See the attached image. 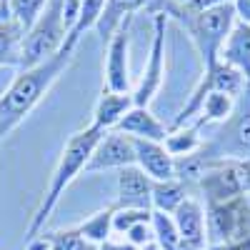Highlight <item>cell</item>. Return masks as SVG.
<instances>
[{
    "label": "cell",
    "instance_id": "obj_1",
    "mask_svg": "<svg viewBox=\"0 0 250 250\" xmlns=\"http://www.w3.org/2000/svg\"><path fill=\"white\" fill-rule=\"evenodd\" d=\"M73 55H75V48L62 45V50L55 53L53 58H48L45 62H40L35 68H28V70H20L15 75L10 88L0 95V143L45 98V93L55 85V80L70 65Z\"/></svg>",
    "mask_w": 250,
    "mask_h": 250
},
{
    "label": "cell",
    "instance_id": "obj_2",
    "mask_svg": "<svg viewBox=\"0 0 250 250\" xmlns=\"http://www.w3.org/2000/svg\"><path fill=\"white\" fill-rule=\"evenodd\" d=\"M103 135H105V133L98 130V128H93V125H90V128H85V130H80V133H75V135H70V140L65 143L62 155H60V160H58V168H55V173H53V178H50L48 190H45L43 200H40V205H38V210H35L30 225H28V240L40 233V228L45 225V220L50 218V213L58 208L60 198L65 195V190L70 188V183H73L83 170H85V165H88V160H90L93 150L98 148V143H100Z\"/></svg>",
    "mask_w": 250,
    "mask_h": 250
},
{
    "label": "cell",
    "instance_id": "obj_3",
    "mask_svg": "<svg viewBox=\"0 0 250 250\" xmlns=\"http://www.w3.org/2000/svg\"><path fill=\"white\" fill-rule=\"evenodd\" d=\"M180 25L190 33V40L195 43L200 60L205 70H210L213 65L220 62V48L225 43V38L230 35L233 25H235V8L233 3H223L208 10H198V13H183L178 15Z\"/></svg>",
    "mask_w": 250,
    "mask_h": 250
},
{
    "label": "cell",
    "instance_id": "obj_4",
    "mask_svg": "<svg viewBox=\"0 0 250 250\" xmlns=\"http://www.w3.org/2000/svg\"><path fill=\"white\" fill-rule=\"evenodd\" d=\"M65 0H48L45 10L30 25V30L23 38V58H20V70L35 68L45 62L55 53L62 50L68 38V23H65Z\"/></svg>",
    "mask_w": 250,
    "mask_h": 250
},
{
    "label": "cell",
    "instance_id": "obj_5",
    "mask_svg": "<svg viewBox=\"0 0 250 250\" xmlns=\"http://www.w3.org/2000/svg\"><path fill=\"white\" fill-rule=\"evenodd\" d=\"M165 28H168V15L158 13L153 18V43H150V55L148 65H145L138 88L133 90V105L148 108L155 93L160 90L165 80Z\"/></svg>",
    "mask_w": 250,
    "mask_h": 250
},
{
    "label": "cell",
    "instance_id": "obj_6",
    "mask_svg": "<svg viewBox=\"0 0 250 250\" xmlns=\"http://www.w3.org/2000/svg\"><path fill=\"white\" fill-rule=\"evenodd\" d=\"M210 233L225 240H245L250 238V210L243 195L210 205Z\"/></svg>",
    "mask_w": 250,
    "mask_h": 250
},
{
    "label": "cell",
    "instance_id": "obj_7",
    "mask_svg": "<svg viewBox=\"0 0 250 250\" xmlns=\"http://www.w3.org/2000/svg\"><path fill=\"white\" fill-rule=\"evenodd\" d=\"M128 25H130V20H125L105 48V85H103V90L130 93V65H128L130 33H128Z\"/></svg>",
    "mask_w": 250,
    "mask_h": 250
},
{
    "label": "cell",
    "instance_id": "obj_8",
    "mask_svg": "<svg viewBox=\"0 0 250 250\" xmlns=\"http://www.w3.org/2000/svg\"><path fill=\"white\" fill-rule=\"evenodd\" d=\"M128 165H135V145L133 138L108 130L100 138L98 148L93 150L85 173H95V170H105V168H128Z\"/></svg>",
    "mask_w": 250,
    "mask_h": 250
},
{
    "label": "cell",
    "instance_id": "obj_9",
    "mask_svg": "<svg viewBox=\"0 0 250 250\" xmlns=\"http://www.w3.org/2000/svg\"><path fill=\"white\" fill-rule=\"evenodd\" d=\"M153 205V180L145 175L138 165L120 168L118 175V205L130 210H150Z\"/></svg>",
    "mask_w": 250,
    "mask_h": 250
},
{
    "label": "cell",
    "instance_id": "obj_10",
    "mask_svg": "<svg viewBox=\"0 0 250 250\" xmlns=\"http://www.w3.org/2000/svg\"><path fill=\"white\" fill-rule=\"evenodd\" d=\"M135 165L148 175L153 183H165V180H175V160L173 155L165 150L163 143L155 140H135Z\"/></svg>",
    "mask_w": 250,
    "mask_h": 250
},
{
    "label": "cell",
    "instance_id": "obj_11",
    "mask_svg": "<svg viewBox=\"0 0 250 250\" xmlns=\"http://www.w3.org/2000/svg\"><path fill=\"white\" fill-rule=\"evenodd\" d=\"M113 130L128 135V138H135V140H155V143H163L165 138H168V128H165V125L148 108H138V105H133L128 113H125Z\"/></svg>",
    "mask_w": 250,
    "mask_h": 250
},
{
    "label": "cell",
    "instance_id": "obj_12",
    "mask_svg": "<svg viewBox=\"0 0 250 250\" xmlns=\"http://www.w3.org/2000/svg\"><path fill=\"white\" fill-rule=\"evenodd\" d=\"M220 62H228L235 70H240L250 88V23L235 20L230 35L225 38L220 48Z\"/></svg>",
    "mask_w": 250,
    "mask_h": 250
},
{
    "label": "cell",
    "instance_id": "obj_13",
    "mask_svg": "<svg viewBox=\"0 0 250 250\" xmlns=\"http://www.w3.org/2000/svg\"><path fill=\"white\" fill-rule=\"evenodd\" d=\"M173 223L178 228L180 238L190 245L193 250L203 248L205 243V215H203V208L198 200L193 198H185L173 213Z\"/></svg>",
    "mask_w": 250,
    "mask_h": 250
},
{
    "label": "cell",
    "instance_id": "obj_14",
    "mask_svg": "<svg viewBox=\"0 0 250 250\" xmlns=\"http://www.w3.org/2000/svg\"><path fill=\"white\" fill-rule=\"evenodd\" d=\"M148 5V0H105L103 5V15L95 25V33L100 35L103 45L110 43V38L120 30V25L125 20H130V15L140 8Z\"/></svg>",
    "mask_w": 250,
    "mask_h": 250
},
{
    "label": "cell",
    "instance_id": "obj_15",
    "mask_svg": "<svg viewBox=\"0 0 250 250\" xmlns=\"http://www.w3.org/2000/svg\"><path fill=\"white\" fill-rule=\"evenodd\" d=\"M133 108V93H110L103 90L95 103V115H93V128L108 133L120 123V118Z\"/></svg>",
    "mask_w": 250,
    "mask_h": 250
},
{
    "label": "cell",
    "instance_id": "obj_16",
    "mask_svg": "<svg viewBox=\"0 0 250 250\" xmlns=\"http://www.w3.org/2000/svg\"><path fill=\"white\" fill-rule=\"evenodd\" d=\"M23 38L25 30L20 28L15 20H0V68L15 65L20 68V58H23Z\"/></svg>",
    "mask_w": 250,
    "mask_h": 250
},
{
    "label": "cell",
    "instance_id": "obj_17",
    "mask_svg": "<svg viewBox=\"0 0 250 250\" xmlns=\"http://www.w3.org/2000/svg\"><path fill=\"white\" fill-rule=\"evenodd\" d=\"M103 5H105V0H83V3H80V10L75 15V23L70 25L68 38H65L68 48H78V43H80V38L85 35V30H95L98 20L103 15Z\"/></svg>",
    "mask_w": 250,
    "mask_h": 250
},
{
    "label": "cell",
    "instance_id": "obj_18",
    "mask_svg": "<svg viewBox=\"0 0 250 250\" xmlns=\"http://www.w3.org/2000/svg\"><path fill=\"white\" fill-rule=\"evenodd\" d=\"M113 215H115V205L113 208H105V210H100L95 215H90L88 220H83L75 230L90 240L93 245H103L105 240H110V233H113Z\"/></svg>",
    "mask_w": 250,
    "mask_h": 250
},
{
    "label": "cell",
    "instance_id": "obj_19",
    "mask_svg": "<svg viewBox=\"0 0 250 250\" xmlns=\"http://www.w3.org/2000/svg\"><path fill=\"white\" fill-rule=\"evenodd\" d=\"M233 108H235V98L233 95L210 90V93L205 95L203 105H200V113H198L200 120H198V125L215 123V120H228V118H230V113H233Z\"/></svg>",
    "mask_w": 250,
    "mask_h": 250
},
{
    "label": "cell",
    "instance_id": "obj_20",
    "mask_svg": "<svg viewBox=\"0 0 250 250\" xmlns=\"http://www.w3.org/2000/svg\"><path fill=\"white\" fill-rule=\"evenodd\" d=\"M153 230H155V240L160 245V250H183V248H190L178 233V228L173 223V215L168 213H153Z\"/></svg>",
    "mask_w": 250,
    "mask_h": 250
},
{
    "label": "cell",
    "instance_id": "obj_21",
    "mask_svg": "<svg viewBox=\"0 0 250 250\" xmlns=\"http://www.w3.org/2000/svg\"><path fill=\"white\" fill-rule=\"evenodd\" d=\"M185 200V190L178 180H165V183H153V205L155 210L173 215L175 208Z\"/></svg>",
    "mask_w": 250,
    "mask_h": 250
},
{
    "label": "cell",
    "instance_id": "obj_22",
    "mask_svg": "<svg viewBox=\"0 0 250 250\" xmlns=\"http://www.w3.org/2000/svg\"><path fill=\"white\" fill-rule=\"evenodd\" d=\"M163 145H165V150L173 155V160H178V158L193 155L200 148V138H198L195 128H180L178 133H168V138L163 140Z\"/></svg>",
    "mask_w": 250,
    "mask_h": 250
},
{
    "label": "cell",
    "instance_id": "obj_23",
    "mask_svg": "<svg viewBox=\"0 0 250 250\" xmlns=\"http://www.w3.org/2000/svg\"><path fill=\"white\" fill-rule=\"evenodd\" d=\"M45 5H48V0H10L8 13H10V20H15L28 33L30 25L40 18V13L45 10Z\"/></svg>",
    "mask_w": 250,
    "mask_h": 250
},
{
    "label": "cell",
    "instance_id": "obj_24",
    "mask_svg": "<svg viewBox=\"0 0 250 250\" xmlns=\"http://www.w3.org/2000/svg\"><path fill=\"white\" fill-rule=\"evenodd\" d=\"M45 238H48V250H98V245L85 240L75 228L60 233H48Z\"/></svg>",
    "mask_w": 250,
    "mask_h": 250
},
{
    "label": "cell",
    "instance_id": "obj_25",
    "mask_svg": "<svg viewBox=\"0 0 250 250\" xmlns=\"http://www.w3.org/2000/svg\"><path fill=\"white\" fill-rule=\"evenodd\" d=\"M153 210H130V208H115L113 215V233H128L138 223H150Z\"/></svg>",
    "mask_w": 250,
    "mask_h": 250
},
{
    "label": "cell",
    "instance_id": "obj_26",
    "mask_svg": "<svg viewBox=\"0 0 250 250\" xmlns=\"http://www.w3.org/2000/svg\"><path fill=\"white\" fill-rule=\"evenodd\" d=\"M233 145H235V150L238 153H248L250 155V103H248V108L240 113V118L233 123Z\"/></svg>",
    "mask_w": 250,
    "mask_h": 250
},
{
    "label": "cell",
    "instance_id": "obj_27",
    "mask_svg": "<svg viewBox=\"0 0 250 250\" xmlns=\"http://www.w3.org/2000/svg\"><path fill=\"white\" fill-rule=\"evenodd\" d=\"M125 235H128V243H133L135 248H145V245H150V243H153V238H155L153 220H150V223H138V225H133Z\"/></svg>",
    "mask_w": 250,
    "mask_h": 250
},
{
    "label": "cell",
    "instance_id": "obj_28",
    "mask_svg": "<svg viewBox=\"0 0 250 250\" xmlns=\"http://www.w3.org/2000/svg\"><path fill=\"white\" fill-rule=\"evenodd\" d=\"M233 8L240 23H250V0H233Z\"/></svg>",
    "mask_w": 250,
    "mask_h": 250
},
{
    "label": "cell",
    "instance_id": "obj_29",
    "mask_svg": "<svg viewBox=\"0 0 250 250\" xmlns=\"http://www.w3.org/2000/svg\"><path fill=\"white\" fill-rule=\"evenodd\" d=\"M100 250H140V248H135L128 240H105L100 245Z\"/></svg>",
    "mask_w": 250,
    "mask_h": 250
},
{
    "label": "cell",
    "instance_id": "obj_30",
    "mask_svg": "<svg viewBox=\"0 0 250 250\" xmlns=\"http://www.w3.org/2000/svg\"><path fill=\"white\" fill-rule=\"evenodd\" d=\"M8 8H10V0H0V20H8L10 18Z\"/></svg>",
    "mask_w": 250,
    "mask_h": 250
}]
</instances>
